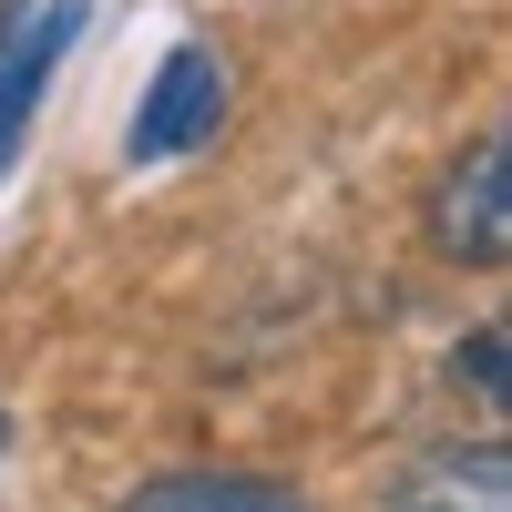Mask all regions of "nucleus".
I'll list each match as a JSON object with an SVG mask.
<instances>
[{
	"instance_id": "39448f33",
	"label": "nucleus",
	"mask_w": 512,
	"mask_h": 512,
	"mask_svg": "<svg viewBox=\"0 0 512 512\" xmlns=\"http://www.w3.org/2000/svg\"><path fill=\"white\" fill-rule=\"evenodd\" d=\"M400 512H512V461H502V441H482L472 461H441Z\"/></svg>"
},
{
	"instance_id": "423d86ee",
	"label": "nucleus",
	"mask_w": 512,
	"mask_h": 512,
	"mask_svg": "<svg viewBox=\"0 0 512 512\" xmlns=\"http://www.w3.org/2000/svg\"><path fill=\"white\" fill-rule=\"evenodd\" d=\"M461 369H472L482 390L502 400V328H472V349H461Z\"/></svg>"
},
{
	"instance_id": "f257e3e1",
	"label": "nucleus",
	"mask_w": 512,
	"mask_h": 512,
	"mask_svg": "<svg viewBox=\"0 0 512 512\" xmlns=\"http://www.w3.org/2000/svg\"><path fill=\"white\" fill-rule=\"evenodd\" d=\"M216 113H226V62L205 52V41H185V52H164L154 82H144V103H134V134H123V154L134 164H164V154H185L216 134Z\"/></svg>"
},
{
	"instance_id": "20e7f679",
	"label": "nucleus",
	"mask_w": 512,
	"mask_h": 512,
	"mask_svg": "<svg viewBox=\"0 0 512 512\" xmlns=\"http://www.w3.org/2000/svg\"><path fill=\"white\" fill-rule=\"evenodd\" d=\"M134 512H308V502L287 482H256V472H175V482L134 492Z\"/></svg>"
},
{
	"instance_id": "7ed1b4c3",
	"label": "nucleus",
	"mask_w": 512,
	"mask_h": 512,
	"mask_svg": "<svg viewBox=\"0 0 512 512\" xmlns=\"http://www.w3.org/2000/svg\"><path fill=\"white\" fill-rule=\"evenodd\" d=\"M512 154H502V134L472 154V164H461V175L441 185V246L461 256V267H502V256H512Z\"/></svg>"
},
{
	"instance_id": "0eeeda50",
	"label": "nucleus",
	"mask_w": 512,
	"mask_h": 512,
	"mask_svg": "<svg viewBox=\"0 0 512 512\" xmlns=\"http://www.w3.org/2000/svg\"><path fill=\"white\" fill-rule=\"evenodd\" d=\"M0 441H11V420H0Z\"/></svg>"
},
{
	"instance_id": "6e6552de",
	"label": "nucleus",
	"mask_w": 512,
	"mask_h": 512,
	"mask_svg": "<svg viewBox=\"0 0 512 512\" xmlns=\"http://www.w3.org/2000/svg\"><path fill=\"white\" fill-rule=\"evenodd\" d=\"M0 41H11V31H0Z\"/></svg>"
},
{
	"instance_id": "f03ea898",
	"label": "nucleus",
	"mask_w": 512,
	"mask_h": 512,
	"mask_svg": "<svg viewBox=\"0 0 512 512\" xmlns=\"http://www.w3.org/2000/svg\"><path fill=\"white\" fill-rule=\"evenodd\" d=\"M82 0H41V11H21V31L0 41V164L21 154V134H31V103L52 93V72H62V52L82 41Z\"/></svg>"
}]
</instances>
